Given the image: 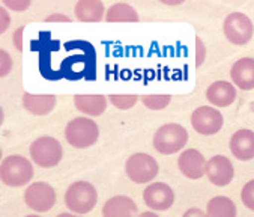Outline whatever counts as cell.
I'll list each match as a JSON object with an SVG mask.
<instances>
[{
    "mask_svg": "<svg viewBox=\"0 0 254 217\" xmlns=\"http://www.w3.org/2000/svg\"><path fill=\"white\" fill-rule=\"evenodd\" d=\"M58 98L53 94H23V107L24 110L35 116H45L53 112Z\"/></svg>",
    "mask_w": 254,
    "mask_h": 217,
    "instance_id": "14",
    "label": "cell"
},
{
    "mask_svg": "<svg viewBox=\"0 0 254 217\" xmlns=\"http://www.w3.org/2000/svg\"><path fill=\"white\" fill-rule=\"evenodd\" d=\"M146 207L154 211H166L175 202V192L166 183H152L143 192Z\"/></svg>",
    "mask_w": 254,
    "mask_h": 217,
    "instance_id": "10",
    "label": "cell"
},
{
    "mask_svg": "<svg viewBox=\"0 0 254 217\" xmlns=\"http://www.w3.org/2000/svg\"><path fill=\"white\" fill-rule=\"evenodd\" d=\"M98 202V192L93 184L87 181L72 183L65 193V205L74 214H87L90 213Z\"/></svg>",
    "mask_w": 254,
    "mask_h": 217,
    "instance_id": "6",
    "label": "cell"
},
{
    "mask_svg": "<svg viewBox=\"0 0 254 217\" xmlns=\"http://www.w3.org/2000/svg\"><path fill=\"white\" fill-rule=\"evenodd\" d=\"M137 217H160V216L157 213H154V211H144V213L138 214Z\"/></svg>",
    "mask_w": 254,
    "mask_h": 217,
    "instance_id": "32",
    "label": "cell"
},
{
    "mask_svg": "<svg viewBox=\"0 0 254 217\" xmlns=\"http://www.w3.org/2000/svg\"><path fill=\"white\" fill-rule=\"evenodd\" d=\"M224 124V118L214 106H200L191 113V125L201 136L217 134Z\"/></svg>",
    "mask_w": 254,
    "mask_h": 217,
    "instance_id": "7",
    "label": "cell"
},
{
    "mask_svg": "<svg viewBox=\"0 0 254 217\" xmlns=\"http://www.w3.org/2000/svg\"><path fill=\"white\" fill-rule=\"evenodd\" d=\"M223 30L229 42L235 45H245L254 35L253 21L242 12H232L224 18Z\"/></svg>",
    "mask_w": 254,
    "mask_h": 217,
    "instance_id": "8",
    "label": "cell"
},
{
    "mask_svg": "<svg viewBox=\"0 0 254 217\" xmlns=\"http://www.w3.org/2000/svg\"><path fill=\"white\" fill-rule=\"evenodd\" d=\"M29 152L35 165L44 169L58 166L64 158L62 143L52 136H41L35 139L29 148Z\"/></svg>",
    "mask_w": 254,
    "mask_h": 217,
    "instance_id": "4",
    "label": "cell"
},
{
    "mask_svg": "<svg viewBox=\"0 0 254 217\" xmlns=\"http://www.w3.org/2000/svg\"><path fill=\"white\" fill-rule=\"evenodd\" d=\"M241 199H242V204L254 211V180L245 183V186L242 187V192H241Z\"/></svg>",
    "mask_w": 254,
    "mask_h": 217,
    "instance_id": "24",
    "label": "cell"
},
{
    "mask_svg": "<svg viewBox=\"0 0 254 217\" xmlns=\"http://www.w3.org/2000/svg\"><path fill=\"white\" fill-rule=\"evenodd\" d=\"M140 101L143 103L144 107H147L149 110H163L166 108L170 101H172V95H167V94H150V95H141L140 97Z\"/></svg>",
    "mask_w": 254,
    "mask_h": 217,
    "instance_id": "22",
    "label": "cell"
},
{
    "mask_svg": "<svg viewBox=\"0 0 254 217\" xmlns=\"http://www.w3.org/2000/svg\"><path fill=\"white\" fill-rule=\"evenodd\" d=\"M11 24V17L5 6H0V33H5Z\"/></svg>",
    "mask_w": 254,
    "mask_h": 217,
    "instance_id": "28",
    "label": "cell"
},
{
    "mask_svg": "<svg viewBox=\"0 0 254 217\" xmlns=\"http://www.w3.org/2000/svg\"><path fill=\"white\" fill-rule=\"evenodd\" d=\"M23 33H24V27H18L14 32L12 44H14V47H15L17 51H23Z\"/></svg>",
    "mask_w": 254,
    "mask_h": 217,
    "instance_id": "29",
    "label": "cell"
},
{
    "mask_svg": "<svg viewBox=\"0 0 254 217\" xmlns=\"http://www.w3.org/2000/svg\"><path fill=\"white\" fill-rule=\"evenodd\" d=\"M206 100L214 107H229L236 100V88L226 80H217L206 89Z\"/></svg>",
    "mask_w": 254,
    "mask_h": 217,
    "instance_id": "17",
    "label": "cell"
},
{
    "mask_svg": "<svg viewBox=\"0 0 254 217\" xmlns=\"http://www.w3.org/2000/svg\"><path fill=\"white\" fill-rule=\"evenodd\" d=\"M75 18L80 23H99L106 20V8L99 0H80L74 8Z\"/></svg>",
    "mask_w": 254,
    "mask_h": 217,
    "instance_id": "19",
    "label": "cell"
},
{
    "mask_svg": "<svg viewBox=\"0 0 254 217\" xmlns=\"http://www.w3.org/2000/svg\"><path fill=\"white\" fill-rule=\"evenodd\" d=\"M178 168L184 177L190 180H200L205 175L206 161L200 151L194 148H188L181 152L178 158Z\"/></svg>",
    "mask_w": 254,
    "mask_h": 217,
    "instance_id": "12",
    "label": "cell"
},
{
    "mask_svg": "<svg viewBox=\"0 0 254 217\" xmlns=\"http://www.w3.org/2000/svg\"><path fill=\"white\" fill-rule=\"evenodd\" d=\"M26 205L36 213H47L56 204V192L48 183H32L24 192Z\"/></svg>",
    "mask_w": 254,
    "mask_h": 217,
    "instance_id": "9",
    "label": "cell"
},
{
    "mask_svg": "<svg viewBox=\"0 0 254 217\" xmlns=\"http://www.w3.org/2000/svg\"><path fill=\"white\" fill-rule=\"evenodd\" d=\"M135 202L125 195H116L110 198L103 207V217H137Z\"/></svg>",
    "mask_w": 254,
    "mask_h": 217,
    "instance_id": "18",
    "label": "cell"
},
{
    "mask_svg": "<svg viewBox=\"0 0 254 217\" xmlns=\"http://www.w3.org/2000/svg\"><path fill=\"white\" fill-rule=\"evenodd\" d=\"M58 217H83L80 214H74V213H61Z\"/></svg>",
    "mask_w": 254,
    "mask_h": 217,
    "instance_id": "33",
    "label": "cell"
},
{
    "mask_svg": "<svg viewBox=\"0 0 254 217\" xmlns=\"http://www.w3.org/2000/svg\"><path fill=\"white\" fill-rule=\"evenodd\" d=\"M164 5H181L182 2H163Z\"/></svg>",
    "mask_w": 254,
    "mask_h": 217,
    "instance_id": "34",
    "label": "cell"
},
{
    "mask_svg": "<svg viewBox=\"0 0 254 217\" xmlns=\"http://www.w3.org/2000/svg\"><path fill=\"white\" fill-rule=\"evenodd\" d=\"M125 172L134 184L149 186L160 174V165L152 155L144 152H135L127 158Z\"/></svg>",
    "mask_w": 254,
    "mask_h": 217,
    "instance_id": "5",
    "label": "cell"
},
{
    "mask_svg": "<svg viewBox=\"0 0 254 217\" xmlns=\"http://www.w3.org/2000/svg\"><path fill=\"white\" fill-rule=\"evenodd\" d=\"M230 79L235 86L242 91H253L254 89V59L253 58H241L238 59L232 70Z\"/></svg>",
    "mask_w": 254,
    "mask_h": 217,
    "instance_id": "15",
    "label": "cell"
},
{
    "mask_svg": "<svg viewBox=\"0 0 254 217\" xmlns=\"http://www.w3.org/2000/svg\"><path fill=\"white\" fill-rule=\"evenodd\" d=\"M14 67V62H12V58H11V54L2 48L0 50V77H6L11 70Z\"/></svg>",
    "mask_w": 254,
    "mask_h": 217,
    "instance_id": "25",
    "label": "cell"
},
{
    "mask_svg": "<svg viewBox=\"0 0 254 217\" xmlns=\"http://www.w3.org/2000/svg\"><path fill=\"white\" fill-rule=\"evenodd\" d=\"M206 61V45L201 38H195V67H201Z\"/></svg>",
    "mask_w": 254,
    "mask_h": 217,
    "instance_id": "27",
    "label": "cell"
},
{
    "mask_svg": "<svg viewBox=\"0 0 254 217\" xmlns=\"http://www.w3.org/2000/svg\"><path fill=\"white\" fill-rule=\"evenodd\" d=\"M205 175L217 187H226L235 177L232 161L226 155H214L206 161Z\"/></svg>",
    "mask_w": 254,
    "mask_h": 217,
    "instance_id": "11",
    "label": "cell"
},
{
    "mask_svg": "<svg viewBox=\"0 0 254 217\" xmlns=\"http://www.w3.org/2000/svg\"><path fill=\"white\" fill-rule=\"evenodd\" d=\"M140 97L135 94H110L109 95V101L119 110H129L132 108L137 103H138Z\"/></svg>",
    "mask_w": 254,
    "mask_h": 217,
    "instance_id": "23",
    "label": "cell"
},
{
    "mask_svg": "<svg viewBox=\"0 0 254 217\" xmlns=\"http://www.w3.org/2000/svg\"><path fill=\"white\" fill-rule=\"evenodd\" d=\"M45 23H71V18L66 17L65 14H52V15H48L44 18Z\"/></svg>",
    "mask_w": 254,
    "mask_h": 217,
    "instance_id": "30",
    "label": "cell"
},
{
    "mask_svg": "<svg viewBox=\"0 0 254 217\" xmlns=\"http://www.w3.org/2000/svg\"><path fill=\"white\" fill-rule=\"evenodd\" d=\"M182 217H209L208 216V213H205L203 210H200V208H190V210H187L185 213H184V216Z\"/></svg>",
    "mask_w": 254,
    "mask_h": 217,
    "instance_id": "31",
    "label": "cell"
},
{
    "mask_svg": "<svg viewBox=\"0 0 254 217\" xmlns=\"http://www.w3.org/2000/svg\"><path fill=\"white\" fill-rule=\"evenodd\" d=\"M32 5V2L29 0H5L3 2V6L6 9H11V11H15V12H24L26 9H29Z\"/></svg>",
    "mask_w": 254,
    "mask_h": 217,
    "instance_id": "26",
    "label": "cell"
},
{
    "mask_svg": "<svg viewBox=\"0 0 254 217\" xmlns=\"http://www.w3.org/2000/svg\"><path fill=\"white\" fill-rule=\"evenodd\" d=\"M109 97L104 94H77L74 106L84 116H101L107 110Z\"/></svg>",
    "mask_w": 254,
    "mask_h": 217,
    "instance_id": "13",
    "label": "cell"
},
{
    "mask_svg": "<svg viewBox=\"0 0 254 217\" xmlns=\"http://www.w3.org/2000/svg\"><path fill=\"white\" fill-rule=\"evenodd\" d=\"M33 165L18 154L8 155L0 163V180L9 187H23L33 178Z\"/></svg>",
    "mask_w": 254,
    "mask_h": 217,
    "instance_id": "1",
    "label": "cell"
},
{
    "mask_svg": "<svg viewBox=\"0 0 254 217\" xmlns=\"http://www.w3.org/2000/svg\"><path fill=\"white\" fill-rule=\"evenodd\" d=\"M65 139L71 146L77 149L90 148L99 139V127L93 119L87 116L74 118L65 127Z\"/></svg>",
    "mask_w": 254,
    "mask_h": 217,
    "instance_id": "2",
    "label": "cell"
},
{
    "mask_svg": "<svg viewBox=\"0 0 254 217\" xmlns=\"http://www.w3.org/2000/svg\"><path fill=\"white\" fill-rule=\"evenodd\" d=\"M188 142V131L184 125L176 122H169L161 125L152 139L157 152L163 155H173L184 149Z\"/></svg>",
    "mask_w": 254,
    "mask_h": 217,
    "instance_id": "3",
    "label": "cell"
},
{
    "mask_svg": "<svg viewBox=\"0 0 254 217\" xmlns=\"http://www.w3.org/2000/svg\"><path fill=\"white\" fill-rule=\"evenodd\" d=\"M24 217H41V216H38V214H30V216H24Z\"/></svg>",
    "mask_w": 254,
    "mask_h": 217,
    "instance_id": "35",
    "label": "cell"
},
{
    "mask_svg": "<svg viewBox=\"0 0 254 217\" xmlns=\"http://www.w3.org/2000/svg\"><path fill=\"white\" fill-rule=\"evenodd\" d=\"M230 151L241 161L254 158V131L248 128L238 130L230 139Z\"/></svg>",
    "mask_w": 254,
    "mask_h": 217,
    "instance_id": "16",
    "label": "cell"
},
{
    "mask_svg": "<svg viewBox=\"0 0 254 217\" xmlns=\"http://www.w3.org/2000/svg\"><path fill=\"white\" fill-rule=\"evenodd\" d=\"M140 20L138 12L128 3H115L106 14L107 23H137Z\"/></svg>",
    "mask_w": 254,
    "mask_h": 217,
    "instance_id": "20",
    "label": "cell"
},
{
    "mask_svg": "<svg viewBox=\"0 0 254 217\" xmlns=\"http://www.w3.org/2000/svg\"><path fill=\"white\" fill-rule=\"evenodd\" d=\"M209 217H236L238 210L235 202L227 196H215L206 205Z\"/></svg>",
    "mask_w": 254,
    "mask_h": 217,
    "instance_id": "21",
    "label": "cell"
}]
</instances>
